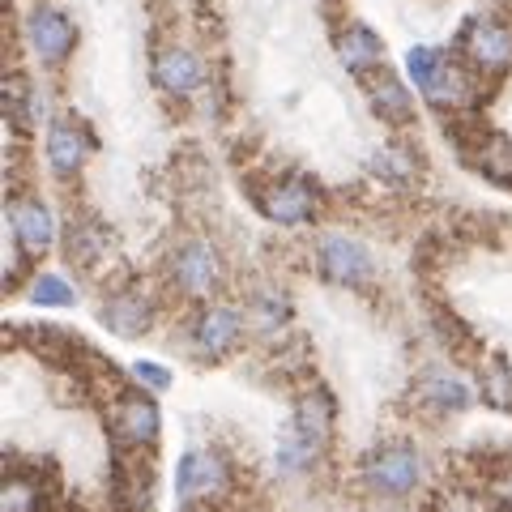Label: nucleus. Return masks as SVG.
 <instances>
[{
    "label": "nucleus",
    "instance_id": "obj_1",
    "mask_svg": "<svg viewBox=\"0 0 512 512\" xmlns=\"http://www.w3.org/2000/svg\"><path fill=\"white\" fill-rule=\"evenodd\" d=\"M423 453L414 448L410 440H389V444H376L372 453L363 457L359 478L367 483L372 495H384V500H406L423 487Z\"/></svg>",
    "mask_w": 512,
    "mask_h": 512
},
{
    "label": "nucleus",
    "instance_id": "obj_2",
    "mask_svg": "<svg viewBox=\"0 0 512 512\" xmlns=\"http://www.w3.org/2000/svg\"><path fill=\"white\" fill-rule=\"evenodd\" d=\"M231 491V466L218 448H188L175 466V500L180 504H214Z\"/></svg>",
    "mask_w": 512,
    "mask_h": 512
},
{
    "label": "nucleus",
    "instance_id": "obj_3",
    "mask_svg": "<svg viewBox=\"0 0 512 512\" xmlns=\"http://www.w3.org/2000/svg\"><path fill=\"white\" fill-rule=\"evenodd\" d=\"M167 274L184 299H210L222 286V256L210 239H184V244L171 252Z\"/></svg>",
    "mask_w": 512,
    "mask_h": 512
},
{
    "label": "nucleus",
    "instance_id": "obj_4",
    "mask_svg": "<svg viewBox=\"0 0 512 512\" xmlns=\"http://www.w3.org/2000/svg\"><path fill=\"white\" fill-rule=\"evenodd\" d=\"M158 431H163V419H158V406L150 393L128 389L111 402V436H116V444L141 453V448L158 444Z\"/></svg>",
    "mask_w": 512,
    "mask_h": 512
},
{
    "label": "nucleus",
    "instance_id": "obj_5",
    "mask_svg": "<svg viewBox=\"0 0 512 512\" xmlns=\"http://www.w3.org/2000/svg\"><path fill=\"white\" fill-rule=\"evenodd\" d=\"M406 69H410L414 86H419V94L431 107H453L461 99V90H466L461 73L448 64V56L440 52V47H410Z\"/></svg>",
    "mask_w": 512,
    "mask_h": 512
},
{
    "label": "nucleus",
    "instance_id": "obj_6",
    "mask_svg": "<svg viewBox=\"0 0 512 512\" xmlns=\"http://www.w3.org/2000/svg\"><path fill=\"white\" fill-rule=\"evenodd\" d=\"M316 269L320 278L338 286H367L376 274V261L355 235H325L316 248Z\"/></svg>",
    "mask_w": 512,
    "mask_h": 512
},
{
    "label": "nucleus",
    "instance_id": "obj_7",
    "mask_svg": "<svg viewBox=\"0 0 512 512\" xmlns=\"http://www.w3.org/2000/svg\"><path fill=\"white\" fill-rule=\"evenodd\" d=\"M244 338V316L231 303H205L188 329V342L201 359H227Z\"/></svg>",
    "mask_w": 512,
    "mask_h": 512
},
{
    "label": "nucleus",
    "instance_id": "obj_8",
    "mask_svg": "<svg viewBox=\"0 0 512 512\" xmlns=\"http://www.w3.org/2000/svg\"><path fill=\"white\" fill-rule=\"evenodd\" d=\"M256 205H261V214L269 222H278V227H303V222L316 218V184L303 180V175H286V180L269 184L261 197H256Z\"/></svg>",
    "mask_w": 512,
    "mask_h": 512
},
{
    "label": "nucleus",
    "instance_id": "obj_9",
    "mask_svg": "<svg viewBox=\"0 0 512 512\" xmlns=\"http://www.w3.org/2000/svg\"><path fill=\"white\" fill-rule=\"evenodd\" d=\"M461 47L478 73H491L500 77L512 69V26L500 18H474L461 35Z\"/></svg>",
    "mask_w": 512,
    "mask_h": 512
},
{
    "label": "nucleus",
    "instance_id": "obj_10",
    "mask_svg": "<svg viewBox=\"0 0 512 512\" xmlns=\"http://www.w3.org/2000/svg\"><path fill=\"white\" fill-rule=\"evenodd\" d=\"M77 30L69 22V13H60L56 5H35L26 13V43L43 64H60L73 52Z\"/></svg>",
    "mask_w": 512,
    "mask_h": 512
},
{
    "label": "nucleus",
    "instance_id": "obj_11",
    "mask_svg": "<svg viewBox=\"0 0 512 512\" xmlns=\"http://www.w3.org/2000/svg\"><path fill=\"white\" fill-rule=\"evenodd\" d=\"M99 320L116 338H141V333H150V325H154V299L141 291V286H120V291H111L103 299Z\"/></svg>",
    "mask_w": 512,
    "mask_h": 512
},
{
    "label": "nucleus",
    "instance_id": "obj_12",
    "mask_svg": "<svg viewBox=\"0 0 512 512\" xmlns=\"http://www.w3.org/2000/svg\"><path fill=\"white\" fill-rule=\"evenodd\" d=\"M9 231H13V244L26 256H43L56 244V218L39 197H18L9 205Z\"/></svg>",
    "mask_w": 512,
    "mask_h": 512
},
{
    "label": "nucleus",
    "instance_id": "obj_13",
    "mask_svg": "<svg viewBox=\"0 0 512 512\" xmlns=\"http://www.w3.org/2000/svg\"><path fill=\"white\" fill-rule=\"evenodd\" d=\"M414 397H419V406H427L431 414H461L474 402L470 384L457 372H448V367H427L419 384H414Z\"/></svg>",
    "mask_w": 512,
    "mask_h": 512
},
{
    "label": "nucleus",
    "instance_id": "obj_14",
    "mask_svg": "<svg viewBox=\"0 0 512 512\" xmlns=\"http://www.w3.org/2000/svg\"><path fill=\"white\" fill-rule=\"evenodd\" d=\"M86 158H90V137L77 124L60 120V124L47 128V167H52L60 180H69V175L82 171Z\"/></svg>",
    "mask_w": 512,
    "mask_h": 512
},
{
    "label": "nucleus",
    "instance_id": "obj_15",
    "mask_svg": "<svg viewBox=\"0 0 512 512\" xmlns=\"http://www.w3.org/2000/svg\"><path fill=\"white\" fill-rule=\"evenodd\" d=\"M333 423H338V410H333V397L325 389H308L295 402V431L299 436H308L312 444L325 448L333 440Z\"/></svg>",
    "mask_w": 512,
    "mask_h": 512
},
{
    "label": "nucleus",
    "instance_id": "obj_16",
    "mask_svg": "<svg viewBox=\"0 0 512 512\" xmlns=\"http://www.w3.org/2000/svg\"><path fill=\"white\" fill-rule=\"evenodd\" d=\"M201 77H205V69L188 47H163L154 60V82L171 94H192L201 86Z\"/></svg>",
    "mask_w": 512,
    "mask_h": 512
},
{
    "label": "nucleus",
    "instance_id": "obj_17",
    "mask_svg": "<svg viewBox=\"0 0 512 512\" xmlns=\"http://www.w3.org/2000/svg\"><path fill=\"white\" fill-rule=\"evenodd\" d=\"M338 56L346 60V69L350 73H359V77H372L376 69H384V43H380V35L372 26H363V22H355V26H346L342 30V39H338Z\"/></svg>",
    "mask_w": 512,
    "mask_h": 512
},
{
    "label": "nucleus",
    "instance_id": "obj_18",
    "mask_svg": "<svg viewBox=\"0 0 512 512\" xmlns=\"http://www.w3.org/2000/svg\"><path fill=\"white\" fill-rule=\"evenodd\" d=\"M367 90H372V107H376V116L393 120V124L410 120L414 103H410V90H406L402 77H393L389 69H376L372 77H367Z\"/></svg>",
    "mask_w": 512,
    "mask_h": 512
},
{
    "label": "nucleus",
    "instance_id": "obj_19",
    "mask_svg": "<svg viewBox=\"0 0 512 512\" xmlns=\"http://www.w3.org/2000/svg\"><path fill=\"white\" fill-rule=\"evenodd\" d=\"M64 256L77 269H94L107 256V231L99 222H73L69 235H64Z\"/></svg>",
    "mask_w": 512,
    "mask_h": 512
},
{
    "label": "nucleus",
    "instance_id": "obj_20",
    "mask_svg": "<svg viewBox=\"0 0 512 512\" xmlns=\"http://www.w3.org/2000/svg\"><path fill=\"white\" fill-rule=\"evenodd\" d=\"M274 461H278V474L299 478V474H308L316 461H320V444H312L308 436H299V431L291 427V431H286V436L278 440Z\"/></svg>",
    "mask_w": 512,
    "mask_h": 512
},
{
    "label": "nucleus",
    "instance_id": "obj_21",
    "mask_svg": "<svg viewBox=\"0 0 512 512\" xmlns=\"http://www.w3.org/2000/svg\"><path fill=\"white\" fill-rule=\"evenodd\" d=\"M43 508V483L26 470H13L0 491V512H39Z\"/></svg>",
    "mask_w": 512,
    "mask_h": 512
},
{
    "label": "nucleus",
    "instance_id": "obj_22",
    "mask_svg": "<svg viewBox=\"0 0 512 512\" xmlns=\"http://www.w3.org/2000/svg\"><path fill=\"white\" fill-rule=\"evenodd\" d=\"M286 316H291V303H286L282 291H261L252 299V325L261 338H278V329L286 325Z\"/></svg>",
    "mask_w": 512,
    "mask_h": 512
},
{
    "label": "nucleus",
    "instance_id": "obj_23",
    "mask_svg": "<svg viewBox=\"0 0 512 512\" xmlns=\"http://www.w3.org/2000/svg\"><path fill=\"white\" fill-rule=\"evenodd\" d=\"M478 167H483V175H491L495 184L512 188V137H487L483 150H478Z\"/></svg>",
    "mask_w": 512,
    "mask_h": 512
},
{
    "label": "nucleus",
    "instance_id": "obj_24",
    "mask_svg": "<svg viewBox=\"0 0 512 512\" xmlns=\"http://www.w3.org/2000/svg\"><path fill=\"white\" fill-rule=\"evenodd\" d=\"M30 303H39V308H73L77 291L60 274H35L30 278Z\"/></svg>",
    "mask_w": 512,
    "mask_h": 512
},
{
    "label": "nucleus",
    "instance_id": "obj_25",
    "mask_svg": "<svg viewBox=\"0 0 512 512\" xmlns=\"http://www.w3.org/2000/svg\"><path fill=\"white\" fill-rule=\"evenodd\" d=\"M483 397H487V406L512 414V363H487L483 367Z\"/></svg>",
    "mask_w": 512,
    "mask_h": 512
},
{
    "label": "nucleus",
    "instance_id": "obj_26",
    "mask_svg": "<svg viewBox=\"0 0 512 512\" xmlns=\"http://www.w3.org/2000/svg\"><path fill=\"white\" fill-rule=\"evenodd\" d=\"M487 495L500 508L512 512V461H504V466H495V474L487 478Z\"/></svg>",
    "mask_w": 512,
    "mask_h": 512
},
{
    "label": "nucleus",
    "instance_id": "obj_27",
    "mask_svg": "<svg viewBox=\"0 0 512 512\" xmlns=\"http://www.w3.org/2000/svg\"><path fill=\"white\" fill-rule=\"evenodd\" d=\"M133 376H137V384H146V389H154V393H163L167 384H171V372L163 363H150V359H141V363H133Z\"/></svg>",
    "mask_w": 512,
    "mask_h": 512
},
{
    "label": "nucleus",
    "instance_id": "obj_28",
    "mask_svg": "<svg viewBox=\"0 0 512 512\" xmlns=\"http://www.w3.org/2000/svg\"><path fill=\"white\" fill-rule=\"evenodd\" d=\"M180 512H222V508H214V504H184Z\"/></svg>",
    "mask_w": 512,
    "mask_h": 512
}]
</instances>
